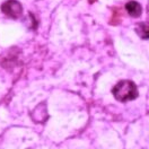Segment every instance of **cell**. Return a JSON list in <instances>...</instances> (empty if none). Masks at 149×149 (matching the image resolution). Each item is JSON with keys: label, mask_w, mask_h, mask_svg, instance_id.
Here are the masks:
<instances>
[{"label": "cell", "mask_w": 149, "mask_h": 149, "mask_svg": "<svg viewBox=\"0 0 149 149\" xmlns=\"http://www.w3.org/2000/svg\"><path fill=\"white\" fill-rule=\"evenodd\" d=\"M125 10L128 11V14L131 17H139L142 13V8L141 5L137 1H129L125 5Z\"/></svg>", "instance_id": "obj_3"}, {"label": "cell", "mask_w": 149, "mask_h": 149, "mask_svg": "<svg viewBox=\"0 0 149 149\" xmlns=\"http://www.w3.org/2000/svg\"><path fill=\"white\" fill-rule=\"evenodd\" d=\"M1 10L5 15H7L10 18H18L19 16L23 13V7L19 3L17 0H8L6 1L2 6H1Z\"/></svg>", "instance_id": "obj_2"}, {"label": "cell", "mask_w": 149, "mask_h": 149, "mask_svg": "<svg viewBox=\"0 0 149 149\" xmlns=\"http://www.w3.org/2000/svg\"><path fill=\"white\" fill-rule=\"evenodd\" d=\"M112 93L119 102H129L138 97V88L131 80H121L114 86Z\"/></svg>", "instance_id": "obj_1"}, {"label": "cell", "mask_w": 149, "mask_h": 149, "mask_svg": "<svg viewBox=\"0 0 149 149\" xmlns=\"http://www.w3.org/2000/svg\"><path fill=\"white\" fill-rule=\"evenodd\" d=\"M136 33L143 40H149V23H138Z\"/></svg>", "instance_id": "obj_4"}, {"label": "cell", "mask_w": 149, "mask_h": 149, "mask_svg": "<svg viewBox=\"0 0 149 149\" xmlns=\"http://www.w3.org/2000/svg\"><path fill=\"white\" fill-rule=\"evenodd\" d=\"M88 1H89V2H91V3H94V2H95V1H96V0H88Z\"/></svg>", "instance_id": "obj_5"}]
</instances>
